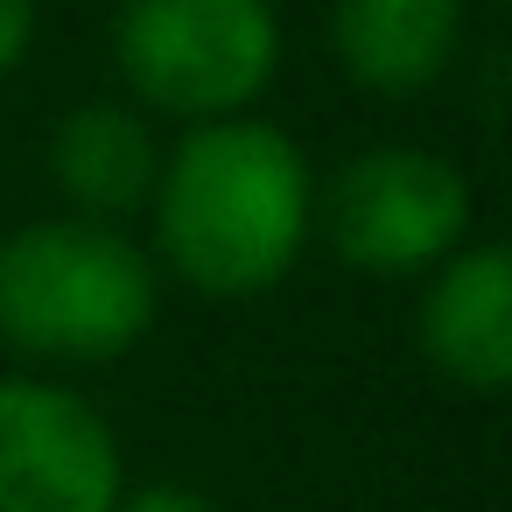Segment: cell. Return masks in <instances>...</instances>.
I'll return each instance as SVG.
<instances>
[{
  "label": "cell",
  "mask_w": 512,
  "mask_h": 512,
  "mask_svg": "<svg viewBox=\"0 0 512 512\" xmlns=\"http://www.w3.org/2000/svg\"><path fill=\"white\" fill-rule=\"evenodd\" d=\"M29 43H36V0H0V85L29 64Z\"/></svg>",
  "instance_id": "9"
},
{
  "label": "cell",
  "mask_w": 512,
  "mask_h": 512,
  "mask_svg": "<svg viewBox=\"0 0 512 512\" xmlns=\"http://www.w3.org/2000/svg\"><path fill=\"white\" fill-rule=\"evenodd\" d=\"M113 64L148 113L239 120L281 71V15L274 0H127Z\"/></svg>",
  "instance_id": "3"
},
{
  "label": "cell",
  "mask_w": 512,
  "mask_h": 512,
  "mask_svg": "<svg viewBox=\"0 0 512 512\" xmlns=\"http://www.w3.org/2000/svg\"><path fill=\"white\" fill-rule=\"evenodd\" d=\"M421 358L477 400H498L512 386V253L498 239L456 246L414 309Z\"/></svg>",
  "instance_id": "6"
},
{
  "label": "cell",
  "mask_w": 512,
  "mask_h": 512,
  "mask_svg": "<svg viewBox=\"0 0 512 512\" xmlns=\"http://www.w3.org/2000/svg\"><path fill=\"white\" fill-rule=\"evenodd\" d=\"M43 169H50L57 197L71 204L64 218L120 225L134 211H148L155 176H162V141L127 99H85L50 127Z\"/></svg>",
  "instance_id": "8"
},
{
  "label": "cell",
  "mask_w": 512,
  "mask_h": 512,
  "mask_svg": "<svg viewBox=\"0 0 512 512\" xmlns=\"http://www.w3.org/2000/svg\"><path fill=\"white\" fill-rule=\"evenodd\" d=\"M463 0H330V57L372 99H421L463 57Z\"/></svg>",
  "instance_id": "7"
},
{
  "label": "cell",
  "mask_w": 512,
  "mask_h": 512,
  "mask_svg": "<svg viewBox=\"0 0 512 512\" xmlns=\"http://www.w3.org/2000/svg\"><path fill=\"white\" fill-rule=\"evenodd\" d=\"M162 267L218 302L267 295L295 274L316 232V176L295 134L274 120H211L162 148V176L148 197Z\"/></svg>",
  "instance_id": "1"
},
{
  "label": "cell",
  "mask_w": 512,
  "mask_h": 512,
  "mask_svg": "<svg viewBox=\"0 0 512 512\" xmlns=\"http://www.w3.org/2000/svg\"><path fill=\"white\" fill-rule=\"evenodd\" d=\"M120 435L57 379H0V512H113Z\"/></svg>",
  "instance_id": "5"
},
{
  "label": "cell",
  "mask_w": 512,
  "mask_h": 512,
  "mask_svg": "<svg viewBox=\"0 0 512 512\" xmlns=\"http://www.w3.org/2000/svg\"><path fill=\"white\" fill-rule=\"evenodd\" d=\"M470 218H477L470 176L449 155L400 148V141L351 155L316 190V225L330 253L372 281L435 274L456 246H470Z\"/></svg>",
  "instance_id": "4"
},
{
  "label": "cell",
  "mask_w": 512,
  "mask_h": 512,
  "mask_svg": "<svg viewBox=\"0 0 512 512\" xmlns=\"http://www.w3.org/2000/svg\"><path fill=\"white\" fill-rule=\"evenodd\" d=\"M162 309V267L92 218H36L0 239V344L50 365L127 358Z\"/></svg>",
  "instance_id": "2"
},
{
  "label": "cell",
  "mask_w": 512,
  "mask_h": 512,
  "mask_svg": "<svg viewBox=\"0 0 512 512\" xmlns=\"http://www.w3.org/2000/svg\"><path fill=\"white\" fill-rule=\"evenodd\" d=\"M113 512H218V498H204L197 484H141V491H120Z\"/></svg>",
  "instance_id": "10"
}]
</instances>
